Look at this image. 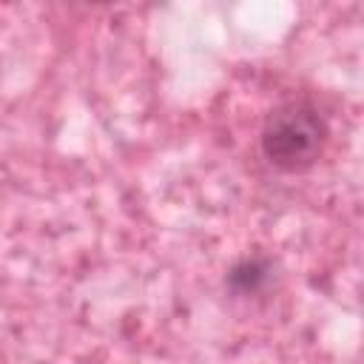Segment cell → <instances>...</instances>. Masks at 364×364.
<instances>
[{
	"label": "cell",
	"mask_w": 364,
	"mask_h": 364,
	"mask_svg": "<svg viewBox=\"0 0 364 364\" xmlns=\"http://www.w3.org/2000/svg\"><path fill=\"white\" fill-rule=\"evenodd\" d=\"M330 142V125L310 100H284L273 105L259 131L264 162L282 173L310 171Z\"/></svg>",
	"instance_id": "obj_1"
},
{
	"label": "cell",
	"mask_w": 364,
	"mask_h": 364,
	"mask_svg": "<svg viewBox=\"0 0 364 364\" xmlns=\"http://www.w3.org/2000/svg\"><path fill=\"white\" fill-rule=\"evenodd\" d=\"M270 270L273 264L267 259H259V256H247V259H239L230 270H228V287L239 296H253L259 290H264V284L270 282Z\"/></svg>",
	"instance_id": "obj_2"
}]
</instances>
